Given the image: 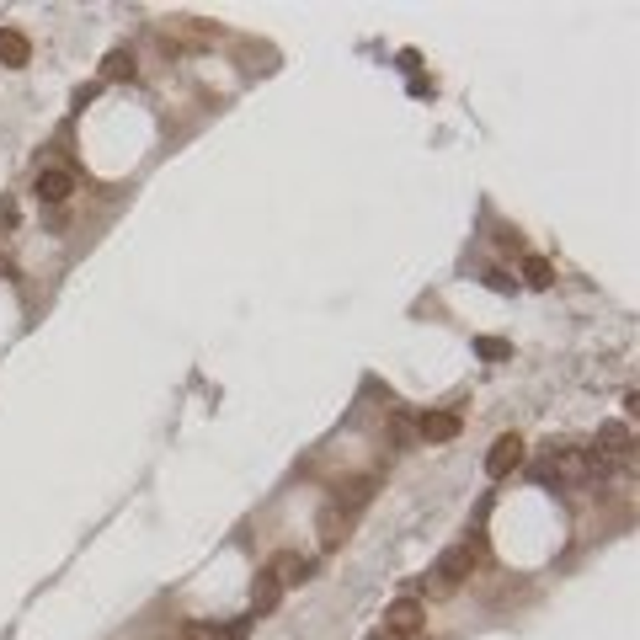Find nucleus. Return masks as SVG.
Wrapping results in <instances>:
<instances>
[{
	"label": "nucleus",
	"mask_w": 640,
	"mask_h": 640,
	"mask_svg": "<svg viewBox=\"0 0 640 640\" xmlns=\"http://www.w3.org/2000/svg\"><path fill=\"white\" fill-rule=\"evenodd\" d=\"M128 75H134V48H107L101 80H128Z\"/></svg>",
	"instance_id": "nucleus-10"
},
{
	"label": "nucleus",
	"mask_w": 640,
	"mask_h": 640,
	"mask_svg": "<svg viewBox=\"0 0 640 640\" xmlns=\"http://www.w3.org/2000/svg\"><path fill=\"white\" fill-rule=\"evenodd\" d=\"M369 497H374V481H352V486H342V491H336V507H342V513H358Z\"/></svg>",
	"instance_id": "nucleus-12"
},
{
	"label": "nucleus",
	"mask_w": 640,
	"mask_h": 640,
	"mask_svg": "<svg viewBox=\"0 0 640 640\" xmlns=\"http://www.w3.org/2000/svg\"><path fill=\"white\" fill-rule=\"evenodd\" d=\"M267 577L288 593V587H299V582L310 577V561H304L299 550H278V555H272V566H267Z\"/></svg>",
	"instance_id": "nucleus-5"
},
{
	"label": "nucleus",
	"mask_w": 640,
	"mask_h": 640,
	"mask_svg": "<svg viewBox=\"0 0 640 640\" xmlns=\"http://www.w3.org/2000/svg\"><path fill=\"white\" fill-rule=\"evenodd\" d=\"M246 636H251V620H235V625L219 630V640H246Z\"/></svg>",
	"instance_id": "nucleus-14"
},
{
	"label": "nucleus",
	"mask_w": 640,
	"mask_h": 640,
	"mask_svg": "<svg viewBox=\"0 0 640 640\" xmlns=\"http://www.w3.org/2000/svg\"><path fill=\"white\" fill-rule=\"evenodd\" d=\"M251 604H256V614H272V609L283 604V587L262 571V577H256V587H251Z\"/></svg>",
	"instance_id": "nucleus-11"
},
{
	"label": "nucleus",
	"mask_w": 640,
	"mask_h": 640,
	"mask_svg": "<svg viewBox=\"0 0 640 640\" xmlns=\"http://www.w3.org/2000/svg\"><path fill=\"white\" fill-rule=\"evenodd\" d=\"M486 358H507V342H497V336H486V342H475Z\"/></svg>",
	"instance_id": "nucleus-16"
},
{
	"label": "nucleus",
	"mask_w": 640,
	"mask_h": 640,
	"mask_svg": "<svg viewBox=\"0 0 640 640\" xmlns=\"http://www.w3.org/2000/svg\"><path fill=\"white\" fill-rule=\"evenodd\" d=\"M417 438H427V443H449V438H459V417H454V411H427V417L417 422Z\"/></svg>",
	"instance_id": "nucleus-7"
},
{
	"label": "nucleus",
	"mask_w": 640,
	"mask_h": 640,
	"mask_svg": "<svg viewBox=\"0 0 640 640\" xmlns=\"http://www.w3.org/2000/svg\"><path fill=\"white\" fill-rule=\"evenodd\" d=\"M0 278H16V262H11L5 251H0Z\"/></svg>",
	"instance_id": "nucleus-17"
},
{
	"label": "nucleus",
	"mask_w": 640,
	"mask_h": 640,
	"mask_svg": "<svg viewBox=\"0 0 640 640\" xmlns=\"http://www.w3.org/2000/svg\"><path fill=\"white\" fill-rule=\"evenodd\" d=\"M16 219H21V214H16V198H0V224L16 230Z\"/></svg>",
	"instance_id": "nucleus-15"
},
{
	"label": "nucleus",
	"mask_w": 640,
	"mask_h": 640,
	"mask_svg": "<svg viewBox=\"0 0 640 640\" xmlns=\"http://www.w3.org/2000/svg\"><path fill=\"white\" fill-rule=\"evenodd\" d=\"M523 278H529V288H550V283H555V267H550L545 256H523Z\"/></svg>",
	"instance_id": "nucleus-13"
},
{
	"label": "nucleus",
	"mask_w": 640,
	"mask_h": 640,
	"mask_svg": "<svg viewBox=\"0 0 640 640\" xmlns=\"http://www.w3.org/2000/svg\"><path fill=\"white\" fill-rule=\"evenodd\" d=\"M69 192H75V176H69L64 166H43V171H37V198H43V208H59Z\"/></svg>",
	"instance_id": "nucleus-4"
},
{
	"label": "nucleus",
	"mask_w": 640,
	"mask_h": 640,
	"mask_svg": "<svg viewBox=\"0 0 640 640\" xmlns=\"http://www.w3.org/2000/svg\"><path fill=\"white\" fill-rule=\"evenodd\" d=\"M422 620H427V614H422L417 598H395V604L385 609V630H390L395 640H411L417 630H422Z\"/></svg>",
	"instance_id": "nucleus-3"
},
{
	"label": "nucleus",
	"mask_w": 640,
	"mask_h": 640,
	"mask_svg": "<svg viewBox=\"0 0 640 640\" xmlns=\"http://www.w3.org/2000/svg\"><path fill=\"white\" fill-rule=\"evenodd\" d=\"M630 443H636V438H630L625 422H604V427H598V459H609V465H614V459H630Z\"/></svg>",
	"instance_id": "nucleus-6"
},
{
	"label": "nucleus",
	"mask_w": 640,
	"mask_h": 640,
	"mask_svg": "<svg viewBox=\"0 0 640 640\" xmlns=\"http://www.w3.org/2000/svg\"><path fill=\"white\" fill-rule=\"evenodd\" d=\"M518 465H523V438H518V433H502V438L491 443V454H486V475L502 481V475H513Z\"/></svg>",
	"instance_id": "nucleus-2"
},
{
	"label": "nucleus",
	"mask_w": 640,
	"mask_h": 640,
	"mask_svg": "<svg viewBox=\"0 0 640 640\" xmlns=\"http://www.w3.org/2000/svg\"><path fill=\"white\" fill-rule=\"evenodd\" d=\"M32 59V43L16 32V27H0V64H11V69H21Z\"/></svg>",
	"instance_id": "nucleus-9"
},
{
	"label": "nucleus",
	"mask_w": 640,
	"mask_h": 640,
	"mask_svg": "<svg viewBox=\"0 0 640 640\" xmlns=\"http://www.w3.org/2000/svg\"><path fill=\"white\" fill-rule=\"evenodd\" d=\"M475 566H481V539H465V545H449L443 555H438V566H433V577H427V587L433 593H454L465 577H475Z\"/></svg>",
	"instance_id": "nucleus-1"
},
{
	"label": "nucleus",
	"mask_w": 640,
	"mask_h": 640,
	"mask_svg": "<svg viewBox=\"0 0 640 640\" xmlns=\"http://www.w3.org/2000/svg\"><path fill=\"white\" fill-rule=\"evenodd\" d=\"M347 529H352V513H342V507L331 502V507L320 513V545H326V550H336V545L347 539Z\"/></svg>",
	"instance_id": "nucleus-8"
}]
</instances>
